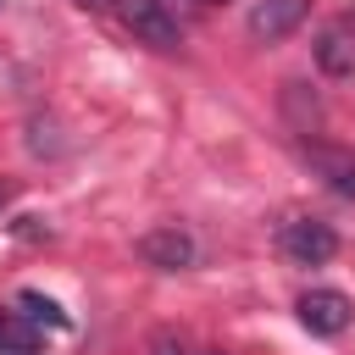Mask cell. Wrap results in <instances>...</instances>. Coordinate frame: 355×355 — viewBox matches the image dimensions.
<instances>
[{
    "label": "cell",
    "mask_w": 355,
    "mask_h": 355,
    "mask_svg": "<svg viewBox=\"0 0 355 355\" xmlns=\"http://www.w3.org/2000/svg\"><path fill=\"white\" fill-rule=\"evenodd\" d=\"M150 355H194V349L183 344V333H172V327H161V333H150Z\"/></svg>",
    "instance_id": "30bf717a"
},
{
    "label": "cell",
    "mask_w": 355,
    "mask_h": 355,
    "mask_svg": "<svg viewBox=\"0 0 355 355\" xmlns=\"http://www.w3.org/2000/svg\"><path fill=\"white\" fill-rule=\"evenodd\" d=\"M0 322H6V316H0Z\"/></svg>",
    "instance_id": "9a60e30c"
},
{
    "label": "cell",
    "mask_w": 355,
    "mask_h": 355,
    "mask_svg": "<svg viewBox=\"0 0 355 355\" xmlns=\"http://www.w3.org/2000/svg\"><path fill=\"white\" fill-rule=\"evenodd\" d=\"M78 6H83V11H94V17H100V11H111V0H78Z\"/></svg>",
    "instance_id": "8fae6325"
},
{
    "label": "cell",
    "mask_w": 355,
    "mask_h": 355,
    "mask_svg": "<svg viewBox=\"0 0 355 355\" xmlns=\"http://www.w3.org/2000/svg\"><path fill=\"white\" fill-rule=\"evenodd\" d=\"M194 6H227V0H194Z\"/></svg>",
    "instance_id": "4fadbf2b"
},
{
    "label": "cell",
    "mask_w": 355,
    "mask_h": 355,
    "mask_svg": "<svg viewBox=\"0 0 355 355\" xmlns=\"http://www.w3.org/2000/svg\"><path fill=\"white\" fill-rule=\"evenodd\" d=\"M22 305H28V316H33V322H50V327H61V322H67V316L55 311V300H44V294H33V288L22 294Z\"/></svg>",
    "instance_id": "9c48e42d"
},
{
    "label": "cell",
    "mask_w": 355,
    "mask_h": 355,
    "mask_svg": "<svg viewBox=\"0 0 355 355\" xmlns=\"http://www.w3.org/2000/svg\"><path fill=\"white\" fill-rule=\"evenodd\" d=\"M349 300L338 294V288H311V294H300V322L316 333V338H338L344 327H349Z\"/></svg>",
    "instance_id": "3957f363"
},
{
    "label": "cell",
    "mask_w": 355,
    "mask_h": 355,
    "mask_svg": "<svg viewBox=\"0 0 355 355\" xmlns=\"http://www.w3.org/2000/svg\"><path fill=\"white\" fill-rule=\"evenodd\" d=\"M277 250H283L294 266H322V261L338 255V233H333L327 222H316V216H288V222L277 227Z\"/></svg>",
    "instance_id": "6da1fadb"
},
{
    "label": "cell",
    "mask_w": 355,
    "mask_h": 355,
    "mask_svg": "<svg viewBox=\"0 0 355 355\" xmlns=\"http://www.w3.org/2000/svg\"><path fill=\"white\" fill-rule=\"evenodd\" d=\"M305 155L316 161V172H322L338 194H349V200H355V150H327V144H311Z\"/></svg>",
    "instance_id": "52a82bcc"
},
{
    "label": "cell",
    "mask_w": 355,
    "mask_h": 355,
    "mask_svg": "<svg viewBox=\"0 0 355 355\" xmlns=\"http://www.w3.org/2000/svg\"><path fill=\"white\" fill-rule=\"evenodd\" d=\"M305 17H311V0H261V6L250 11V33H255L261 44H277V39H288Z\"/></svg>",
    "instance_id": "5b68a950"
},
{
    "label": "cell",
    "mask_w": 355,
    "mask_h": 355,
    "mask_svg": "<svg viewBox=\"0 0 355 355\" xmlns=\"http://www.w3.org/2000/svg\"><path fill=\"white\" fill-rule=\"evenodd\" d=\"M200 355H222V349H200Z\"/></svg>",
    "instance_id": "5bb4252c"
},
{
    "label": "cell",
    "mask_w": 355,
    "mask_h": 355,
    "mask_svg": "<svg viewBox=\"0 0 355 355\" xmlns=\"http://www.w3.org/2000/svg\"><path fill=\"white\" fill-rule=\"evenodd\" d=\"M316 67H322L327 78H349V72H355V33H349L344 22L316 39Z\"/></svg>",
    "instance_id": "8992f818"
},
{
    "label": "cell",
    "mask_w": 355,
    "mask_h": 355,
    "mask_svg": "<svg viewBox=\"0 0 355 355\" xmlns=\"http://www.w3.org/2000/svg\"><path fill=\"white\" fill-rule=\"evenodd\" d=\"M139 255H144L150 266H161V272H183V266L194 261V239H189L178 222H166V227L139 233Z\"/></svg>",
    "instance_id": "277c9868"
},
{
    "label": "cell",
    "mask_w": 355,
    "mask_h": 355,
    "mask_svg": "<svg viewBox=\"0 0 355 355\" xmlns=\"http://www.w3.org/2000/svg\"><path fill=\"white\" fill-rule=\"evenodd\" d=\"M116 11H122V22H128L133 39L155 44V50H178L183 33H178V17L166 11V0H122Z\"/></svg>",
    "instance_id": "7a4b0ae2"
},
{
    "label": "cell",
    "mask_w": 355,
    "mask_h": 355,
    "mask_svg": "<svg viewBox=\"0 0 355 355\" xmlns=\"http://www.w3.org/2000/svg\"><path fill=\"white\" fill-rule=\"evenodd\" d=\"M0 355H39V338L22 327V322H0Z\"/></svg>",
    "instance_id": "ba28073f"
},
{
    "label": "cell",
    "mask_w": 355,
    "mask_h": 355,
    "mask_svg": "<svg viewBox=\"0 0 355 355\" xmlns=\"http://www.w3.org/2000/svg\"><path fill=\"white\" fill-rule=\"evenodd\" d=\"M6 200H11V183H6V178H0V205H6Z\"/></svg>",
    "instance_id": "7c38bea8"
}]
</instances>
